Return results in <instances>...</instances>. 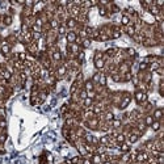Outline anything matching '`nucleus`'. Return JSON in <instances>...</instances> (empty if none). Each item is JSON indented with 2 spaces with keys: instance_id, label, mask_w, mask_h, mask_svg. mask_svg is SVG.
I'll list each match as a JSON object with an SVG mask.
<instances>
[{
  "instance_id": "nucleus-1",
  "label": "nucleus",
  "mask_w": 164,
  "mask_h": 164,
  "mask_svg": "<svg viewBox=\"0 0 164 164\" xmlns=\"http://www.w3.org/2000/svg\"><path fill=\"white\" fill-rule=\"evenodd\" d=\"M130 102H131V95L129 92H122V99H121L117 108L121 109V110H124V109L127 108V105H129Z\"/></svg>"
},
{
  "instance_id": "nucleus-2",
  "label": "nucleus",
  "mask_w": 164,
  "mask_h": 164,
  "mask_svg": "<svg viewBox=\"0 0 164 164\" xmlns=\"http://www.w3.org/2000/svg\"><path fill=\"white\" fill-rule=\"evenodd\" d=\"M134 100H135V102L138 104V105H142V104H145L146 101H149V96H147V93L146 92H142V91H135V93H134Z\"/></svg>"
},
{
  "instance_id": "nucleus-3",
  "label": "nucleus",
  "mask_w": 164,
  "mask_h": 164,
  "mask_svg": "<svg viewBox=\"0 0 164 164\" xmlns=\"http://www.w3.org/2000/svg\"><path fill=\"white\" fill-rule=\"evenodd\" d=\"M81 124H84L88 129L91 130H99V125H100V120L97 117H93L91 120H87V121H83Z\"/></svg>"
},
{
  "instance_id": "nucleus-4",
  "label": "nucleus",
  "mask_w": 164,
  "mask_h": 164,
  "mask_svg": "<svg viewBox=\"0 0 164 164\" xmlns=\"http://www.w3.org/2000/svg\"><path fill=\"white\" fill-rule=\"evenodd\" d=\"M65 37H66L67 44H75V42H76V38H77V33L75 30H67Z\"/></svg>"
},
{
  "instance_id": "nucleus-5",
  "label": "nucleus",
  "mask_w": 164,
  "mask_h": 164,
  "mask_svg": "<svg viewBox=\"0 0 164 164\" xmlns=\"http://www.w3.org/2000/svg\"><path fill=\"white\" fill-rule=\"evenodd\" d=\"M65 25H66V28L70 29V30H75V29L77 28V21H76L75 19H71V17H68V19L66 20Z\"/></svg>"
},
{
  "instance_id": "nucleus-6",
  "label": "nucleus",
  "mask_w": 164,
  "mask_h": 164,
  "mask_svg": "<svg viewBox=\"0 0 164 164\" xmlns=\"http://www.w3.org/2000/svg\"><path fill=\"white\" fill-rule=\"evenodd\" d=\"M152 118H154V121H161V118H163V108H156L152 110Z\"/></svg>"
},
{
  "instance_id": "nucleus-7",
  "label": "nucleus",
  "mask_w": 164,
  "mask_h": 164,
  "mask_svg": "<svg viewBox=\"0 0 164 164\" xmlns=\"http://www.w3.org/2000/svg\"><path fill=\"white\" fill-rule=\"evenodd\" d=\"M118 150H120L121 154H127V152H130V151H131L130 143H127V142L121 143V145L118 146Z\"/></svg>"
},
{
  "instance_id": "nucleus-8",
  "label": "nucleus",
  "mask_w": 164,
  "mask_h": 164,
  "mask_svg": "<svg viewBox=\"0 0 164 164\" xmlns=\"http://www.w3.org/2000/svg\"><path fill=\"white\" fill-rule=\"evenodd\" d=\"M95 87H96V85L92 83L91 79H89V80H85L83 83V89L87 91V92H92V91H95Z\"/></svg>"
},
{
  "instance_id": "nucleus-9",
  "label": "nucleus",
  "mask_w": 164,
  "mask_h": 164,
  "mask_svg": "<svg viewBox=\"0 0 164 164\" xmlns=\"http://www.w3.org/2000/svg\"><path fill=\"white\" fill-rule=\"evenodd\" d=\"M93 104H95V100L91 99V97H87V99H84L83 100V104H81V108L83 109H91L93 106Z\"/></svg>"
},
{
  "instance_id": "nucleus-10",
  "label": "nucleus",
  "mask_w": 164,
  "mask_h": 164,
  "mask_svg": "<svg viewBox=\"0 0 164 164\" xmlns=\"http://www.w3.org/2000/svg\"><path fill=\"white\" fill-rule=\"evenodd\" d=\"M131 38H133V40L135 41L136 44H142L143 40H145V34H143L142 32H136V33L134 34V36H133Z\"/></svg>"
},
{
  "instance_id": "nucleus-11",
  "label": "nucleus",
  "mask_w": 164,
  "mask_h": 164,
  "mask_svg": "<svg viewBox=\"0 0 164 164\" xmlns=\"http://www.w3.org/2000/svg\"><path fill=\"white\" fill-rule=\"evenodd\" d=\"M93 63H95V67L99 70V71H102L104 68H105V60L104 59H97V60H93Z\"/></svg>"
},
{
  "instance_id": "nucleus-12",
  "label": "nucleus",
  "mask_w": 164,
  "mask_h": 164,
  "mask_svg": "<svg viewBox=\"0 0 164 164\" xmlns=\"http://www.w3.org/2000/svg\"><path fill=\"white\" fill-rule=\"evenodd\" d=\"M110 126H112V129H117V130H120L121 127H122V121H121L120 118H114V120L110 122Z\"/></svg>"
},
{
  "instance_id": "nucleus-13",
  "label": "nucleus",
  "mask_w": 164,
  "mask_h": 164,
  "mask_svg": "<svg viewBox=\"0 0 164 164\" xmlns=\"http://www.w3.org/2000/svg\"><path fill=\"white\" fill-rule=\"evenodd\" d=\"M59 25H60V24H59V21L55 19V17H54V19H51V20H50V21H49L50 30H55V32H56V29L59 28Z\"/></svg>"
},
{
  "instance_id": "nucleus-14",
  "label": "nucleus",
  "mask_w": 164,
  "mask_h": 164,
  "mask_svg": "<svg viewBox=\"0 0 164 164\" xmlns=\"http://www.w3.org/2000/svg\"><path fill=\"white\" fill-rule=\"evenodd\" d=\"M106 80H108V77H106V74L105 72H101L100 74V80H99V84L100 87H106Z\"/></svg>"
},
{
  "instance_id": "nucleus-15",
  "label": "nucleus",
  "mask_w": 164,
  "mask_h": 164,
  "mask_svg": "<svg viewBox=\"0 0 164 164\" xmlns=\"http://www.w3.org/2000/svg\"><path fill=\"white\" fill-rule=\"evenodd\" d=\"M152 129V130L155 131V133H158V131L161 130V121H154L151 124V126H150Z\"/></svg>"
},
{
  "instance_id": "nucleus-16",
  "label": "nucleus",
  "mask_w": 164,
  "mask_h": 164,
  "mask_svg": "<svg viewBox=\"0 0 164 164\" xmlns=\"http://www.w3.org/2000/svg\"><path fill=\"white\" fill-rule=\"evenodd\" d=\"M121 25L122 26H127V25H130L131 24V20H130V17L129 16H126V15H122L121 16Z\"/></svg>"
},
{
  "instance_id": "nucleus-17",
  "label": "nucleus",
  "mask_w": 164,
  "mask_h": 164,
  "mask_svg": "<svg viewBox=\"0 0 164 164\" xmlns=\"http://www.w3.org/2000/svg\"><path fill=\"white\" fill-rule=\"evenodd\" d=\"M13 19L11 15H3V25L4 26H9L11 24H12Z\"/></svg>"
},
{
  "instance_id": "nucleus-18",
  "label": "nucleus",
  "mask_w": 164,
  "mask_h": 164,
  "mask_svg": "<svg viewBox=\"0 0 164 164\" xmlns=\"http://www.w3.org/2000/svg\"><path fill=\"white\" fill-rule=\"evenodd\" d=\"M56 33H58L59 37L66 36V33H67V28H66V25H65V24H60V25H59V28L56 29Z\"/></svg>"
},
{
  "instance_id": "nucleus-19",
  "label": "nucleus",
  "mask_w": 164,
  "mask_h": 164,
  "mask_svg": "<svg viewBox=\"0 0 164 164\" xmlns=\"http://www.w3.org/2000/svg\"><path fill=\"white\" fill-rule=\"evenodd\" d=\"M99 145H102V146H105V147H108V145H109V135L108 134L104 135V136H100L99 138Z\"/></svg>"
},
{
  "instance_id": "nucleus-20",
  "label": "nucleus",
  "mask_w": 164,
  "mask_h": 164,
  "mask_svg": "<svg viewBox=\"0 0 164 164\" xmlns=\"http://www.w3.org/2000/svg\"><path fill=\"white\" fill-rule=\"evenodd\" d=\"M97 7H99V15L101 16V17H108V16H110L108 9H106V7H101V5H97Z\"/></svg>"
},
{
  "instance_id": "nucleus-21",
  "label": "nucleus",
  "mask_w": 164,
  "mask_h": 164,
  "mask_svg": "<svg viewBox=\"0 0 164 164\" xmlns=\"http://www.w3.org/2000/svg\"><path fill=\"white\" fill-rule=\"evenodd\" d=\"M91 161H92V164H101V156H100L99 154H93L92 156H91Z\"/></svg>"
},
{
  "instance_id": "nucleus-22",
  "label": "nucleus",
  "mask_w": 164,
  "mask_h": 164,
  "mask_svg": "<svg viewBox=\"0 0 164 164\" xmlns=\"http://www.w3.org/2000/svg\"><path fill=\"white\" fill-rule=\"evenodd\" d=\"M112 76V80L116 81V83H122V75H120L118 72H113V74H110Z\"/></svg>"
},
{
  "instance_id": "nucleus-23",
  "label": "nucleus",
  "mask_w": 164,
  "mask_h": 164,
  "mask_svg": "<svg viewBox=\"0 0 164 164\" xmlns=\"http://www.w3.org/2000/svg\"><path fill=\"white\" fill-rule=\"evenodd\" d=\"M154 122V118H152L151 114H146L145 118H143V124L146 125V126H151V124Z\"/></svg>"
},
{
  "instance_id": "nucleus-24",
  "label": "nucleus",
  "mask_w": 164,
  "mask_h": 164,
  "mask_svg": "<svg viewBox=\"0 0 164 164\" xmlns=\"http://www.w3.org/2000/svg\"><path fill=\"white\" fill-rule=\"evenodd\" d=\"M116 142H117V145H118V146H120L121 143L126 142V135H125L124 133H120L117 136H116Z\"/></svg>"
},
{
  "instance_id": "nucleus-25",
  "label": "nucleus",
  "mask_w": 164,
  "mask_h": 164,
  "mask_svg": "<svg viewBox=\"0 0 164 164\" xmlns=\"http://www.w3.org/2000/svg\"><path fill=\"white\" fill-rule=\"evenodd\" d=\"M91 44H92V41L89 38H84V40H81L80 47L81 49H88V47H91Z\"/></svg>"
},
{
  "instance_id": "nucleus-26",
  "label": "nucleus",
  "mask_w": 164,
  "mask_h": 164,
  "mask_svg": "<svg viewBox=\"0 0 164 164\" xmlns=\"http://www.w3.org/2000/svg\"><path fill=\"white\" fill-rule=\"evenodd\" d=\"M100 74H101V71H97L93 74V76L91 77V80H92V83L96 85V84H99V80H100Z\"/></svg>"
},
{
  "instance_id": "nucleus-27",
  "label": "nucleus",
  "mask_w": 164,
  "mask_h": 164,
  "mask_svg": "<svg viewBox=\"0 0 164 164\" xmlns=\"http://www.w3.org/2000/svg\"><path fill=\"white\" fill-rule=\"evenodd\" d=\"M17 59L21 60V62H25L26 59H28V54L25 53V51H21V53H17Z\"/></svg>"
},
{
  "instance_id": "nucleus-28",
  "label": "nucleus",
  "mask_w": 164,
  "mask_h": 164,
  "mask_svg": "<svg viewBox=\"0 0 164 164\" xmlns=\"http://www.w3.org/2000/svg\"><path fill=\"white\" fill-rule=\"evenodd\" d=\"M131 76H133V74L130 72H126V74L122 75V83H126V81H130L131 80Z\"/></svg>"
},
{
  "instance_id": "nucleus-29",
  "label": "nucleus",
  "mask_w": 164,
  "mask_h": 164,
  "mask_svg": "<svg viewBox=\"0 0 164 164\" xmlns=\"http://www.w3.org/2000/svg\"><path fill=\"white\" fill-rule=\"evenodd\" d=\"M102 58H104V51L96 50V51H95V56H93V60H97V59H102Z\"/></svg>"
},
{
  "instance_id": "nucleus-30",
  "label": "nucleus",
  "mask_w": 164,
  "mask_h": 164,
  "mask_svg": "<svg viewBox=\"0 0 164 164\" xmlns=\"http://www.w3.org/2000/svg\"><path fill=\"white\" fill-rule=\"evenodd\" d=\"M109 40H110V37H109V36L99 33V38H97V41H100V42H106V41H109Z\"/></svg>"
},
{
  "instance_id": "nucleus-31",
  "label": "nucleus",
  "mask_w": 164,
  "mask_h": 164,
  "mask_svg": "<svg viewBox=\"0 0 164 164\" xmlns=\"http://www.w3.org/2000/svg\"><path fill=\"white\" fill-rule=\"evenodd\" d=\"M147 68H149V65H147V63H145V62H140L139 63V67H138V70H139L140 72H146V71H147Z\"/></svg>"
},
{
  "instance_id": "nucleus-32",
  "label": "nucleus",
  "mask_w": 164,
  "mask_h": 164,
  "mask_svg": "<svg viewBox=\"0 0 164 164\" xmlns=\"http://www.w3.org/2000/svg\"><path fill=\"white\" fill-rule=\"evenodd\" d=\"M131 83L134 84V85H135V87H138V85H139V83H140V80H139V77L136 76V75H133V76H131Z\"/></svg>"
},
{
  "instance_id": "nucleus-33",
  "label": "nucleus",
  "mask_w": 164,
  "mask_h": 164,
  "mask_svg": "<svg viewBox=\"0 0 164 164\" xmlns=\"http://www.w3.org/2000/svg\"><path fill=\"white\" fill-rule=\"evenodd\" d=\"M68 110H70V105H68V104H63V105H62V108H60V114H62V116H65Z\"/></svg>"
},
{
  "instance_id": "nucleus-34",
  "label": "nucleus",
  "mask_w": 164,
  "mask_h": 164,
  "mask_svg": "<svg viewBox=\"0 0 164 164\" xmlns=\"http://www.w3.org/2000/svg\"><path fill=\"white\" fill-rule=\"evenodd\" d=\"M5 140H7V133L3 130L1 133H0V145H3Z\"/></svg>"
},
{
  "instance_id": "nucleus-35",
  "label": "nucleus",
  "mask_w": 164,
  "mask_h": 164,
  "mask_svg": "<svg viewBox=\"0 0 164 164\" xmlns=\"http://www.w3.org/2000/svg\"><path fill=\"white\" fill-rule=\"evenodd\" d=\"M81 164H92V161H91V158H83L81 159Z\"/></svg>"
},
{
  "instance_id": "nucleus-36",
  "label": "nucleus",
  "mask_w": 164,
  "mask_h": 164,
  "mask_svg": "<svg viewBox=\"0 0 164 164\" xmlns=\"http://www.w3.org/2000/svg\"><path fill=\"white\" fill-rule=\"evenodd\" d=\"M5 127H7V122L4 120H0V129H1V130H4Z\"/></svg>"
},
{
  "instance_id": "nucleus-37",
  "label": "nucleus",
  "mask_w": 164,
  "mask_h": 164,
  "mask_svg": "<svg viewBox=\"0 0 164 164\" xmlns=\"http://www.w3.org/2000/svg\"><path fill=\"white\" fill-rule=\"evenodd\" d=\"M155 74H158L159 76L160 77H163V67H159L158 70H156V71H155Z\"/></svg>"
},
{
  "instance_id": "nucleus-38",
  "label": "nucleus",
  "mask_w": 164,
  "mask_h": 164,
  "mask_svg": "<svg viewBox=\"0 0 164 164\" xmlns=\"http://www.w3.org/2000/svg\"><path fill=\"white\" fill-rule=\"evenodd\" d=\"M101 164H112V161L110 160H106V161H102Z\"/></svg>"
},
{
  "instance_id": "nucleus-39",
  "label": "nucleus",
  "mask_w": 164,
  "mask_h": 164,
  "mask_svg": "<svg viewBox=\"0 0 164 164\" xmlns=\"http://www.w3.org/2000/svg\"><path fill=\"white\" fill-rule=\"evenodd\" d=\"M112 164H120V163H112Z\"/></svg>"
},
{
  "instance_id": "nucleus-40",
  "label": "nucleus",
  "mask_w": 164,
  "mask_h": 164,
  "mask_svg": "<svg viewBox=\"0 0 164 164\" xmlns=\"http://www.w3.org/2000/svg\"><path fill=\"white\" fill-rule=\"evenodd\" d=\"M133 164H138V163H133Z\"/></svg>"
}]
</instances>
